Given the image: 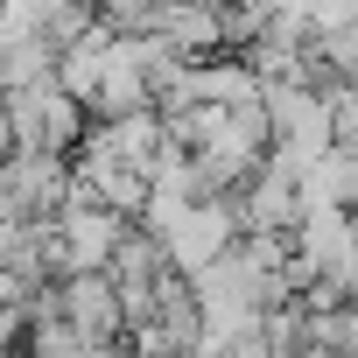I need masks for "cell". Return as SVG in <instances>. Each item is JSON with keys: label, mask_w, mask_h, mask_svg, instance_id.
<instances>
[{"label": "cell", "mask_w": 358, "mask_h": 358, "mask_svg": "<svg viewBox=\"0 0 358 358\" xmlns=\"http://www.w3.org/2000/svg\"><path fill=\"white\" fill-rule=\"evenodd\" d=\"M8 99V127H15V148L29 155H57L71 134H78V99L57 85V78H36L22 92H0Z\"/></svg>", "instance_id": "cell-1"}, {"label": "cell", "mask_w": 358, "mask_h": 358, "mask_svg": "<svg viewBox=\"0 0 358 358\" xmlns=\"http://www.w3.org/2000/svg\"><path fill=\"white\" fill-rule=\"evenodd\" d=\"M36 309H50V316L71 323L85 344H99V337H113V323H120V281H106V274H64L57 288H43Z\"/></svg>", "instance_id": "cell-2"}, {"label": "cell", "mask_w": 358, "mask_h": 358, "mask_svg": "<svg viewBox=\"0 0 358 358\" xmlns=\"http://www.w3.org/2000/svg\"><path fill=\"white\" fill-rule=\"evenodd\" d=\"M0 358H36V351H29V344H8V351H0Z\"/></svg>", "instance_id": "cell-3"}]
</instances>
